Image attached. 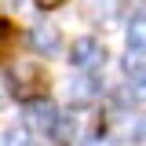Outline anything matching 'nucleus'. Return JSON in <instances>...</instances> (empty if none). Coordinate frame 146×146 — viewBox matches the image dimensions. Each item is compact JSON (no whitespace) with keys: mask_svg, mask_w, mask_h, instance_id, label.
I'll list each match as a JSON object with an SVG mask.
<instances>
[{"mask_svg":"<svg viewBox=\"0 0 146 146\" xmlns=\"http://www.w3.org/2000/svg\"><path fill=\"white\" fill-rule=\"evenodd\" d=\"M131 84L139 95H146V66H131Z\"/></svg>","mask_w":146,"mask_h":146,"instance_id":"obj_9","label":"nucleus"},{"mask_svg":"<svg viewBox=\"0 0 146 146\" xmlns=\"http://www.w3.org/2000/svg\"><path fill=\"white\" fill-rule=\"evenodd\" d=\"M66 0H36V7H44V11H55V7H62Z\"/></svg>","mask_w":146,"mask_h":146,"instance_id":"obj_10","label":"nucleus"},{"mask_svg":"<svg viewBox=\"0 0 146 146\" xmlns=\"http://www.w3.org/2000/svg\"><path fill=\"white\" fill-rule=\"evenodd\" d=\"M0 29H4V26H0Z\"/></svg>","mask_w":146,"mask_h":146,"instance_id":"obj_11","label":"nucleus"},{"mask_svg":"<svg viewBox=\"0 0 146 146\" xmlns=\"http://www.w3.org/2000/svg\"><path fill=\"white\" fill-rule=\"evenodd\" d=\"M62 33H58V26L51 22H36L33 29H29V48L36 55H44V58H55V55H62Z\"/></svg>","mask_w":146,"mask_h":146,"instance_id":"obj_3","label":"nucleus"},{"mask_svg":"<svg viewBox=\"0 0 146 146\" xmlns=\"http://www.w3.org/2000/svg\"><path fill=\"white\" fill-rule=\"evenodd\" d=\"M70 62L77 70H102L106 48H102L95 36H80V40H73V48H70Z\"/></svg>","mask_w":146,"mask_h":146,"instance_id":"obj_2","label":"nucleus"},{"mask_svg":"<svg viewBox=\"0 0 146 146\" xmlns=\"http://www.w3.org/2000/svg\"><path fill=\"white\" fill-rule=\"evenodd\" d=\"M99 91H102V80H99L91 70L73 73V77H70V99L77 102V106H88V102L99 95Z\"/></svg>","mask_w":146,"mask_h":146,"instance_id":"obj_5","label":"nucleus"},{"mask_svg":"<svg viewBox=\"0 0 146 146\" xmlns=\"http://www.w3.org/2000/svg\"><path fill=\"white\" fill-rule=\"evenodd\" d=\"M40 88H44V73L36 70V66L18 62L15 70H11V91H15L18 99H33Z\"/></svg>","mask_w":146,"mask_h":146,"instance_id":"obj_4","label":"nucleus"},{"mask_svg":"<svg viewBox=\"0 0 146 146\" xmlns=\"http://www.w3.org/2000/svg\"><path fill=\"white\" fill-rule=\"evenodd\" d=\"M146 55V15H135L131 26H128V70L139 66V58Z\"/></svg>","mask_w":146,"mask_h":146,"instance_id":"obj_6","label":"nucleus"},{"mask_svg":"<svg viewBox=\"0 0 146 146\" xmlns=\"http://www.w3.org/2000/svg\"><path fill=\"white\" fill-rule=\"evenodd\" d=\"M58 106L48 102V99H29L26 110H22V128L29 131V135H55V128H58Z\"/></svg>","mask_w":146,"mask_h":146,"instance_id":"obj_1","label":"nucleus"},{"mask_svg":"<svg viewBox=\"0 0 146 146\" xmlns=\"http://www.w3.org/2000/svg\"><path fill=\"white\" fill-rule=\"evenodd\" d=\"M84 11H88V18H99V22H102V18H110L117 11V0H88Z\"/></svg>","mask_w":146,"mask_h":146,"instance_id":"obj_7","label":"nucleus"},{"mask_svg":"<svg viewBox=\"0 0 146 146\" xmlns=\"http://www.w3.org/2000/svg\"><path fill=\"white\" fill-rule=\"evenodd\" d=\"M124 131H128V139H146V117H128L124 121Z\"/></svg>","mask_w":146,"mask_h":146,"instance_id":"obj_8","label":"nucleus"}]
</instances>
